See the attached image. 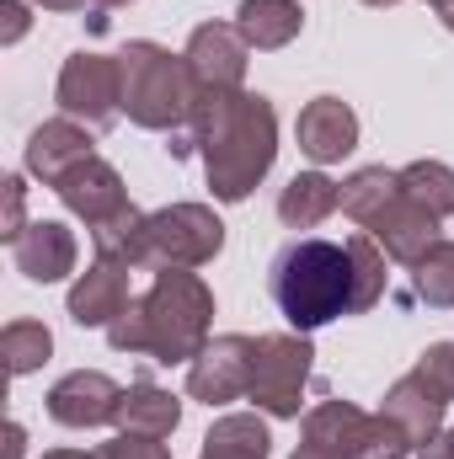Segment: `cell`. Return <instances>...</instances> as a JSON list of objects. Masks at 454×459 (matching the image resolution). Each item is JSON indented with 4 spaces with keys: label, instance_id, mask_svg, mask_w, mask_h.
Returning <instances> with one entry per match:
<instances>
[{
    "label": "cell",
    "instance_id": "obj_30",
    "mask_svg": "<svg viewBox=\"0 0 454 459\" xmlns=\"http://www.w3.org/2000/svg\"><path fill=\"white\" fill-rule=\"evenodd\" d=\"M417 459H454V433L450 428H439L428 444H417Z\"/></svg>",
    "mask_w": 454,
    "mask_h": 459
},
{
    "label": "cell",
    "instance_id": "obj_37",
    "mask_svg": "<svg viewBox=\"0 0 454 459\" xmlns=\"http://www.w3.org/2000/svg\"><path fill=\"white\" fill-rule=\"evenodd\" d=\"M363 5H380V11H385V5H401V0H363Z\"/></svg>",
    "mask_w": 454,
    "mask_h": 459
},
{
    "label": "cell",
    "instance_id": "obj_5",
    "mask_svg": "<svg viewBox=\"0 0 454 459\" xmlns=\"http://www.w3.org/2000/svg\"><path fill=\"white\" fill-rule=\"evenodd\" d=\"M118 75H123V113L139 128L155 134H182L193 102H198V81L188 70L182 54L161 48V43H128L118 54Z\"/></svg>",
    "mask_w": 454,
    "mask_h": 459
},
{
    "label": "cell",
    "instance_id": "obj_33",
    "mask_svg": "<svg viewBox=\"0 0 454 459\" xmlns=\"http://www.w3.org/2000/svg\"><path fill=\"white\" fill-rule=\"evenodd\" d=\"M38 5H43V11H81L86 0H38Z\"/></svg>",
    "mask_w": 454,
    "mask_h": 459
},
{
    "label": "cell",
    "instance_id": "obj_32",
    "mask_svg": "<svg viewBox=\"0 0 454 459\" xmlns=\"http://www.w3.org/2000/svg\"><path fill=\"white\" fill-rule=\"evenodd\" d=\"M294 459H337V455H327L321 444H300V449H294Z\"/></svg>",
    "mask_w": 454,
    "mask_h": 459
},
{
    "label": "cell",
    "instance_id": "obj_3",
    "mask_svg": "<svg viewBox=\"0 0 454 459\" xmlns=\"http://www.w3.org/2000/svg\"><path fill=\"white\" fill-rule=\"evenodd\" d=\"M209 316H214V294L198 273L188 267H161L155 283L128 299V310L108 326V342L118 352H144L155 363H193L209 342Z\"/></svg>",
    "mask_w": 454,
    "mask_h": 459
},
{
    "label": "cell",
    "instance_id": "obj_10",
    "mask_svg": "<svg viewBox=\"0 0 454 459\" xmlns=\"http://www.w3.org/2000/svg\"><path fill=\"white\" fill-rule=\"evenodd\" d=\"M246 54H251V43H246L230 22H204V27H193L182 59H188L198 91H240V81H246Z\"/></svg>",
    "mask_w": 454,
    "mask_h": 459
},
{
    "label": "cell",
    "instance_id": "obj_27",
    "mask_svg": "<svg viewBox=\"0 0 454 459\" xmlns=\"http://www.w3.org/2000/svg\"><path fill=\"white\" fill-rule=\"evenodd\" d=\"M97 459H171L161 438H139V433H118L113 444H102Z\"/></svg>",
    "mask_w": 454,
    "mask_h": 459
},
{
    "label": "cell",
    "instance_id": "obj_35",
    "mask_svg": "<svg viewBox=\"0 0 454 459\" xmlns=\"http://www.w3.org/2000/svg\"><path fill=\"white\" fill-rule=\"evenodd\" d=\"M43 459H97V455H86V449H54V455H43Z\"/></svg>",
    "mask_w": 454,
    "mask_h": 459
},
{
    "label": "cell",
    "instance_id": "obj_19",
    "mask_svg": "<svg viewBox=\"0 0 454 459\" xmlns=\"http://www.w3.org/2000/svg\"><path fill=\"white\" fill-rule=\"evenodd\" d=\"M342 209V187L327 177V171H300L284 198H278V220L289 230H316L321 220H332Z\"/></svg>",
    "mask_w": 454,
    "mask_h": 459
},
{
    "label": "cell",
    "instance_id": "obj_36",
    "mask_svg": "<svg viewBox=\"0 0 454 459\" xmlns=\"http://www.w3.org/2000/svg\"><path fill=\"white\" fill-rule=\"evenodd\" d=\"M97 11H113V5H134V0H92Z\"/></svg>",
    "mask_w": 454,
    "mask_h": 459
},
{
    "label": "cell",
    "instance_id": "obj_28",
    "mask_svg": "<svg viewBox=\"0 0 454 459\" xmlns=\"http://www.w3.org/2000/svg\"><path fill=\"white\" fill-rule=\"evenodd\" d=\"M0 193H5V225H0V235L16 240V235L27 230V220H22V214H27V187H22V177H5Z\"/></svg>",
    "mask_w": 454,
    "mask_h": 459
},
{
    "label": "cell",
    "instance_id": "obj_1",
    "mask_svg": "<svg viewBox=\"0 0 454 459\" xmlns=\"http://www.w3.org/2000/svg\"><path fill=\"white\" fill-rule=\"evenodd\" d=\"M267 294L294 332H316L337 316H363L385 294V251L363 230L347 240L294 235L267 267Z\"/></svg>",
    "mask_w": 454,
    "mask_h": 459
},
{
    "label": "cell",
    "instance_id": "obj_34",
    "mask_svg": "<svg viewBox=\"0 0 454 459\" xmlns=\"http://www.w3.org/2000/svg\"><path fill=\"white\" fill-rule=\"evenodd\" d=\"M433 11H439V22L454 32V0H433Z\"/></svg>",
    "mask_w": 454,
    "mask_h": 459
},
{
    "label": "cell",
    "instance_id": "obj_12",
    "mask_svg": "<svg viewBox=\"0 0 454 459\" xmlns=\"http://www.w3.org/2000/svg\"><path fill=\"white\" fill-rule=\"evenodd\" d=\"M59 204L70 209V214H81L86 230L108 225L113 214L128 209V193H123V177H118L113 166L102 160V155H92V160H81V166H70L65 177H59Z\"/></svg>",
    "mask_w": 454,
    "mask_h": 459
},
{
    "label": "cell",
    "instance_id": "obj_11",
    "mask_svg": "<svg viewBox=\"0 0 454 459\" xmlns=\"http://www.w3.org/2000/svg\"><path fill=\"white\" fill-rule=\"evenodd\" d=\"M118 401H123V390L102 368H75L48 390V417L59 428H108V422H118Z\"/></svg>",
    "mask_w": 454,
    "mask_h": 459
},
{
    "label": "cell",
    "instance_id": "obj_18",
    "mask_svg": "<svg viewBox=\"0 0 454 459\" xmlns=\"http://www.w3.org/2000/svg\"><path fill=\"white\" fill-rule=\"evenodd\" d=\"M182 422V401L171 390H155V385H128L123 401H118V433H139V438H171Z\"/></svg>",
    "mask_w": 454,
    "mask_h": 459
},
{
    "label": "cell",
    "instance_id": "obj_16",
    "mask_svg": "<svg viewBox=\"0 0 454 459\" xmlns=\"http://www.w3.org/2000/svg\"><path fill=\"white\" fill-rule=\"evenodd\" d=\"M123 310H128V267L92 262L70 289V321L75 326H113Z\"/></svg>",
    "mask_w": 454,
    "mask_h": 459
},
{
    "label": "cell",
    "instance_id": "obj_13",
    "mask_svg": "<svg viewBox=\"0 0 454 459\" xmlns=\"http://www.w3.org/2000/svg\"><path fill=\"white\" fill-rule=\"evenodd\" d=\"M294 134H300V150H305L316 166H332V160H342V155L358 144V113H353L342 97H316V102L300 113Z\"/></svg>",
    "mask_w": 454,
    "mask_h": 459
},
{
    "label": "cell",
    "instance_id": "obj_2",
    "mask_svg": "<svg viewBox=\"0 0 454 459\" xmlns=\"http://www.w3.org/2000/svg\"><path fill=\"white\" fill-rule=\"evenodd\" d=\"M204 150V171L220 204H240L251 198V187L273 171L278 155V117L267 97L251 91H198L188 128L177 134L171 155Z\"/></svg>",
    "mask_w": 454,
    "mask_h": 459
},
{
    "label": "cell",
    "instance_id": "obj_26",
    "mask_svg": "<svg viewBox=\"0 0 454 459\" xmlns=\"http://www.w3.org/2000/svg\"><path fill=\"white\" fill-rule=\"evenodd\" d=\"M444 406H454V342H433L423 358H417V368H412Z\"/></svg>",
    "mask_w": 454,
    "mask_h": 459
},
{
    "label": "cell",
    "instance_id": "obj_24",
    "mask_svg": "<svg viewBox=\"0 0 454 459\" xmlns=\"http://www.w3.org/2000/svg\"><path fill=\"white\" fill-rule=\"evenodd\" d=\"M412 283H417V299H428L433 310H454V240H433L412 262Z\"/></svg>",
    "mask_w": 454,
    "mask_h": 459
},
{
    "label": "cell",
    "instance_id": "obj_21",
    "mask_svg": "<svg viewBox=\"0 0 454 459\" xmlns=\"http://www.w3.org/2000/svg\"><path fill=\"white\" fill-rule=\"evenodd\" d=\"M144 220H150V214H139V209L128 204L123 214H113L108 225L92 230L97 262H113V267H128V273L150 267V240H144Z\"/></svg>",
    "mask_w": 454,
    "mask_h": 459
},
{
    "label": "cell",
    "instance_id": "obj_7",
    "mask_svg": "<svg viewBox=\"0 0 454 459\" xmlns=\"http://www.w3.org/2000/svg\"><path fill=\"white\" fill-rule=\"evenodd\" d=\"M310 358L316 352H310L305 337H289V332L257 337V368H251V401H257V411H267V417H300Z\"/></svg>",
    "mask_w": 454,
    "mask_h": 459
},
{
    "label": "cell",
    "instance_id": "obj_31",
    "mask_svg": "<svg viewBox=\"0 0 454 459\" xmlns=\"http://www.w3.org/2000/svg\"><path fill=\"white\" fill-rule=\"evenodd\" d=\"M22 444H27V433H22V422H11L5 428V455L0 459H22Z\"/></svg>",
    "mask_w": 454,
    "mask_h": 459
},
{
    "label": "cell",
    "instance_id": "obj_8",
    "mask_svg": "<svg viewBox=\"0 0 454 459\" xmlns=\"http://www.w3.org/2000/svg\"><path fill=\"white\" fill-rule=\"evenodd\" d=\"M59 113L86 123V128H113L123 113V75H118V59L108 54H70L65 70H59Z\"/></svg>",
    "mask_w": 454,
    "mask_h": 459
},
{
    "label": "cell",
    "instance_id": "obj_15",
    "mask_svg": "<svg viewBox=\"0 0 454 459\" xmlns=\"http://www.w3.org/2000/svg\"><path fill=\"white\" fill-rule=\"evenodd\" d=\"M11 262L32 283H59V278L75 273V235L65 225H54V220H38L11 240Z\"/></svg>",
    "mask_w": 454,
    "mask_h": 459
},
{
    "label": "cell",
    "instance_id": "obj_25",
    "mask_svg": "<svg viewBox=\"0 0 454 459\" xmlns=\"http://www.w3.org/2000/svg\"><path fill=\"white\" fill-rule=\"evenodd\" d=\"M0 352H5L11 379H22V374H32V368L54 352V337H48L43 321H11V326L0 332Z\"/></svg>",
    "mask_w": 454,
    "mask_h": 459
},
{
    "label": "cell",
    "instance_id": "obj_23",
    "mask_svg": "<svg viewBox=\"0 0 454 459\" xmlns=\"http://www.w3.org/2000/svg\"><path fill=\"white\" fill-rule=\"evenodd\" d=\"M401 187L433 220H450L454 214V171L444 160H412V166H401Z\"/></svg>",
    "mask_w": 454,
    "mask_h": 459
},
{
    "label": "cell",
    "instance_id": "obj_4",
    "mask_svg": "<svg viewBox=\"0 0 454 459\" xmlns=\"http://www.w3.org/2000/svg\"><path fill=\"white\" fill-rule=\"evenodd\" d=\"M342 214L363 235H374L390 262H406V267L439 240V220L417 209L401 187V171H385V166H363L342 182Z\"/></svg>",
    "mask_w": 454,
    "mask_h": 459
},
{
    "label": "cell",
    "instance_id": "obj_20",
    "mask_svg": "<svg viewBox=\"0 0 454 459\" xmlns=\"http://www.w3.org/2000/svg\"><path fill=\"white\" fill-rule=\"evenodd\" d=\"M380 411H390L406 433H412V444H428L439 428H444V401L417 379V374H401L390 390H385V406Z\"/></svg>",
    "mask_w": 454,
    "mask_h": 459
},
{
    "label": "cell",
    "instance_id": "obj_9",
    "mask_svg": "<svg viewBox=\"0 0 454 459\" xmlns=\"http://www.w3.org/2000/svg\"><path fill=\"white\" fill-rule=\"evenodd\" d=\"M251 368H257V337H240V332L214 337L188 363V395L204 406L240 401V395H251Z\"/></svg>",
    "mask_w": 454,
    "mask_h": 459
},
{
    "label": "cell",
    "instance_id": "obj_17",
    "mask_svg": "<svg viewBox=\"0 0 454 459\" xmlns=\"http://www.w3.org/2000/svg\"><path fill=\"white\" fill-rule=\"evenodd\" d=\"M305 27V11L294 0H240L235 11V32L257 48V54H273V48H289Z\"/></svg>",
    "mask_w": 454,
    "mask_h": 459
},
{
    "label": "cell",
    "instance_id": "obj_14",
    "mask_svg": "<svg viewBox=\"0 0 454 459\" xmlns=\"http://www.w3.org/2000/svg\"><path fill=\"white\" fill-rule=\"evenodd\" d=\"M92 155H97V150H92V134H86L75 117H54V123L32 128V139H27V171H32L43 187H59V177H65L70 166L92 160Z\"/></svg>",
    "mask_w": 454,
    "mask_h": 459
},
{
    "label": "cell",
    "instance_id": "obj_6",
    "mask_svg": "<svg viewBox=\"0 0 454 459\" xmlns=\"http://www.w3.org/2000/svg\"><path fill=\"white\" fill-rule=\"evenodd\" d=\"M144 240H150V267H204L220 256L225 246V225L214 209L204 204H171L161 214L144 220Z\"/></svg>",
    "mask_w": 454,
    "mask_h": 459
},
{
    "label": "cell",
    "instance_id": "obj_22",
    "mask_svg": "<svg viewBox=\"0 0 454 459\" xmlns=\"http://www.w3.org/2000/svg\"><path fill=\"white\" fill-rule=\"evenodd\" d=\"M267 449H273V438H267L262 417H251V411L220 417L204 433V459H267Z\"/></svg>",
    "mask_w": 454,
    "mask_h": 459
},
{
    "label": "cell",
    "instance_id": "obj_29",
    "mask_svg": "<svg viewBox=\"0 0 454 459\" xmlns=\"http://www.w3.org/2000/svg\"><path fill=\"white\" fill-rule=\"evenodd\" d=\"M0 16H5V27H0V43H16V38L27 32V5H22V0H0Z\"/></svg>",
    "mask_w": 454,
    "mask_h": 459
}]
</instances>
